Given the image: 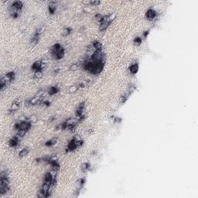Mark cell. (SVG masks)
Wrapping results in <instances>:
<instances>
[{
    "label": "cell",
    "instance_id": "6da1fadb",
    "mask_svg": "<svg viewBox=\"0 0 198 198\" xmlns=\"http://www.w3.org/2000/svg\"><path fill=\"white\" fill-rule=\"evenodd\" d=\"M11 190L10 178L7 169L1 171L0 173V195L4 196Z\"/></svg>",
    "mask_w": 198,
    "mask_h": 198
},
{
    "label": "cell",
    "instance_id": "7a4b0ae2",
    "mask_svg": "<svg viewBox=\"0 0 198 198\" xmlns=\"http://www.w3.org/2000/svg\"><path fill=\"white\" fill-rule=\"evenodd\" d=\"M24 7V4L21 1H14L11 3L9 7V12L11 18L18 19L20 16L22 10Z\"/></svg>",
    "mask_w": 198,
    "mask_h": 198
},
{
    "label": "cell",
    "instance_id": "3957f363",
    "mask_svg": "<svg viewBox=\"0 0 198 198\" xmlns=\"http://www.w3.org/2000/svg\"><path fill=\"white\" fill-rule=\"evenodd\" d=\"M84 143H85V141L82 139L81 138H80L78 135L74 136L67 143L66 148H65V153H70L74 152L79 147H81L82 145H84Z\"/></svg>",
    "mask_w": 198,
    "mask_h": 198
},
{
    "label": "cell",
    "instance_id": "277c9868",
    "mask_svg": "<svg viewBox=\"0 0 198 198\" xmlns=\"http://www.w3.org/2000/svg\"><path fill=\"white\" fill-rule=\"evenodd\" d=\"M115 14H108V15H103V17L101 19L98 23H99V31L103 33L105 32L111 24L112 23V22L114 21V19H115Z\"/></svg>",
    "mask_w": 198,
    "mask_h": 198
},
{
    "label": "cell",
    "instance_id": "5b68a950",
    "mask_svg": "<svg viewBox=\"0 0 198 198\" xmlns=\"http://www.w3.org/2000/svg\"><path fill=\"white\" fill-rule=\"evenodd\" d=\"M32 125H33V122H32L30 119H23V120H19L14 125V129L16 131L18 130H25L27 132H29L31 129Z\"/></svg>",
    "mask_w": 198,
    "mask_h": 198
},
{
    "label": "cell",
    "instance_id": "8992f818",
    "mask_svg": "<svg viewBox=\"0 0 198 198\" xmlns=\"http://www.w3.org/2000/svg\"><path fill=\"white\" fill-rule=\"evenodd\" d=\"M44 29H45V27H38L36 30H35L34 33L33 34V36L30 38V40H29V43L30 45L33 46V47H35L37 46L39 42H40V37H41V35L43 34V33L44 32Z\"/></svg>",
    "mask_w": 198,
    "mask_h": 198
},
{
    "label": "cell",
    "instance_id": "52a82bcc",
    "mask_svg": "<svg viewBox=\"0 0 198 198\" xmlns=\"http://www.w3.org/2000/svg\"><path fill=\"white\" fill-rule=\"evenodd\" d=\"M159 16V14L158 12L152 7L149 8L145 12V17L149 21H155L156 19H158Z\"/></svg>",
    "mask_w": 198,
    "mask_h": 198
},
{
    "label": "cell",
    "instance_id": "ba28073f",
    "mask_svg": "<svg viewBox=\"0 0 198 198\" xmlns=\"http://www.w3.org/2000/svg\"><path fill=\"white\" fill-rule=\"evenodd\" d=\"M44 67H45L44 61H37L33 62V63L32 64L31 70L33 71V73L37 71H43V70Z\"/></svg>",
    "mask_w": 198,
    "mask_h": 198
},
{
    "label": "cell",
    "instance_id": "9c48e42d",
    "mask_svg": "<svg viewBox=\"0 0 198 198\" xmlns=\"http://www.w3.org/2000/svg\"><path fill=\"white\" fill-rule=\"evenodd\" d=\"M20 106H21L20 101L19 100V99L15 100L13 102V104H12V105H11V107L9 108V109L8 113L9 114V115H13V114H14L15 112H16V111H18L19 109V108H20Z\"/></svg>",
    "mask_w": 198,
    "mask_h": 198
},
{
    "label": "cell",
    "instance_id": "30bf717a",
    "mask_svg": "<svg viewBox=\"0 0 198 198\" xmlns=\"http://www.w3.org/2000/svg\"><path fill=\"white\" fill-rule=\"evenodd\" d=\"M85 101H82L78 105L75 111V118H79L83 115H85Z\"/></svg>",
    "mask_w": 198,
    "mask_h": 198
},
{
    "label": "cell",
    "instance_id": "8fae6325",
    "mask_svg": "<svg viewBox=\"0 0 198 198\" xmlns=\"http://www.w3.org/2000/svg\"><path fill=\"white\" fill-rule=\"evenodd\" d=\"M20 140H21V139L16 135L15 136L12 137L9 139V145L10 146L11 148H17L19 145V144H20Z\"/></svg>",
    "mask_w": 198,
    "mask_h": 198
},
{
    "label": "cell",
    "instance_id": "7c38bea8",
    "mask_svg": "<svg viewBox=\"0 0 198 198\" xmlns=\"http://www.w3.org/2000/svg\"><path fill=\"white\" fill-rule=\"evenodd\" d=\"M48 13L50 15H54L57 9V2L56 1H50L48 4Z\"/></svg>",
    "mask_w": 198,
    "mask_h": 198
},
{
    "label": "cell",
    "instance_id": "4fadbf2b",
    "mask_svg": "<svg viewBox=\"0 0 198 198\" xmlns=\"http://www.w3.org/2000/svg\"><path fill=\"white\" fill-rule=\"evenodd\" d=\"M3 77H4V78L5 79V81L8 82V84L9 85V84L13 83V82L16 80V74L15 72L13 71H11L7 72V73H6V74H5Z\"/></svg>",
    "mask_w": 198,
    "mask_h": 198
},
{
    "label": "cell",
    "instance_id": "5bb4252c",
    "mask_svg": "<svg viewBox=\"0 0 198 198\" xmlns=\"http://www.w3.org/2000/svg\"><path fill=\"white\" fill-rule=\"evenodd\" d=\"M139 63L138 61H135L132 63H131V65L129 67V71L131 74H133L135 75L139 72Z\"/></svg>",
    "mask_w": 198,
    "mask_h": 198
},
{
    "label": "cell",
    "instance_id": "9a60e30c",
    "mask_svg": "<svg viewBox=\"0 0 198 198\" xmlns=\"http://www.w3.org/2000/svg\"><path fill=\"white\" fill-rule=\"evenodd\" d=\"M62 47H63V46L61 45V43H57L55 44H53L50 49V53L51 57H53V56L55 55L56 53H57Z\"/></svg>",
    "mask_w": 198,
    "mask_h": 198
},
{
    "label": "cell",
    "instance_id": "2e32d148",
    "mask_svg": "<svg viewBox=\"0 0 198 198\" xmlns=\"http://www.w3.org/2000/svg\"><path fill=\"white\" fill-rule=\"evenodd\" d=\"M59 92H60V87H59L58 85L50 86L47 89V93L49 95H50V96L57 95V94H58Z\"/></svg>",
    "mask_w": 198,
    "mask_h": 198
},
{
    "label": "cell",
    "instance_id": "e0dca14e",
    "mask_svg": "<svg viewBox=\"0 0 198 198\" xmlns=\"http://www.w3.org/2000/svg\"><path fill=\"white\" fill-rule=\"evenodd\" d=\"M92 169V167H91V164L89 163V162H85V163H83L81 166V170L82 173H88L90 172Z\"/></svg>",
    "mask_w": 198,
    "mask_h": 198
},
{
    "label": "cell",
    "instance_id": "ac0fdd59",
    "mask_svg": "<svg viewBox=\"0 0 198 198\" xmlns=\"http://www.w3.org/2000/svg\"><path fill=\"white\" fill-rule=\"evenodd\" d=\"M64 56H65V49L62 47L57 53H56L55 55L53 56L52 58L53 60H55V61H61L64 57Z\"/></svg>",
    "mask_w": 198,
    "mask_h": 198
},
{
    "label": "cell",
    "instance_id": "d6986e66",
    "mask_svg": "<svg viewBox=\"0 0 198 198\" xmlns=\"http://www.w3.org/2000/svg\"><path fill=\"white\" fill-rule=\"evenodd\" d=\"M136 89H137V86H136L135 84H132V83H131V84H129V85H128L126 91H125V92L126 93V94H128L129 96H131L133 93L135 92Z\"/></svg>",
    "mask_w": 198,
    "mask_h": 198
},
{
    "label": "cell",
    "instance_id": "ffe728a7",
    "mask_svg": "<svg viewBox=\"0 0 198 198\" xmlns=\"http://www.w3.org/2000/svg\"><path fill=\"white\" fill-rule=\"evenodd\" d=\"M9 85L8 82L5 81V79L4 78V77H1V79H0V91H3L5 88L7 87V86Z\"/></svg>",
    "mask_w": 198,
    "mask_h": 198
},
{
    "label": "cell",
    "instance_id": "44dd1931",
    "mask_svg": "<svg viewBox=\"0 0 198 198\" xmlns=\"http://www.w3.org/2000/svg\"><path fill=\"white\" fill-rule=\"evenodd\" d=\"M91 45L93 46V47L95 50H101L103 49V46H102V43L98 41V40H95L94 42H92Z\"/></svg>",
    "mask_w": 198,
    "mask_h": 198
},
{
    "label": "cell",
    "instance_id": "7402d4cb",
    "mask_svg": "<svg viewBox=\"0 0 198 198\" xmlns=\"http://www.w3.org/2000/svg\"><path fill=\"white\" fill-rule=\"evenodd\" d=\"M29 153V149L28 147H25V148L22 149L20 152L19 153V158H23V157H26V156Z\"/></svg>",
    "mask_w": 198,
    "mask_h": 198
},
{
    "label": "cell",
    "instance_id": "603a6c76",
    "mask_svg": "<svg viewBox=\"0 0 198 198\" xmlns=\"http://www.w3.org/2000/svg\"><path fill=\"white\" fill-rule=\"evenodd\" d=\"M57 143V138H52L46 142L45 145L47 147H52L54 145H56Z\"/></svg>",
    "mask_w": 198,
    "mask_h": 198
},
{
    "label": "cell",
    "instance_id": "cb8c5ba5",
    "mask_svg": "<svg viewBox=\"0 0 198 198\" xmlns=\"http://www.w3.org/2000/svg\"><path fill=\"white\" fill-rule=\"evenodd\" d=\"M72 32H73V29H72L71 27H65V28L63 29L61 35L64 37H68L69 35H71V33Z\"/></svg>",
    "mask_w": 198,
    "mask_h": 198
},
{
    "label": "cell",
    "instance_id": "d4e9b609",
    "mask_svg": "<svg viewBox=\"0 0 198 198\" xmlns=\"http://www.w3.org/2000/svg\"><path fill=\"white\" fill-rule=\"evenodd\" d=\"M143 38L141 37H135L133 40V44L136 47H139V46L142 45L143 43Z\"/></svg>",
    "mask_w": 198,
    "mask_h": 198
},
{
    "label": "cell",
    "instance_id": "484cf974",
    "mask_svg": "<svg viewBox=\"0 0 198 198\" xmlns=\"http://www.w3.org/2000/svg\"><path fill=\"white\" fill-rule=\"evenodd\" d=\"M27 132H28L25 131V130H18V131H16V135H17L18 137L20 138V139H23V138L26 136Z\"/></svg>",
    "mask_w": 198,
    "mask_h": 198
},
{
    "label": "cell",
    "instance_id": "4316f807",
    "mask_svg": "<svg viewBox=\"0 0 198 198\" xmlns=\"http://www.w3.org/2000/svg\"><path fill=\"white\" fill-rule=\"evenodd\" d=\"M43 76V71H37L33 73V79L39 80Z\"/></svg>",
    "mask_w": 198,
    "mask_h": 198
},
{
    "label": "cell",
    "instance_id": "83f0119b",
    "mask_svg": "<svg viewBox=\"0 0 198 198\" xmlns=\"http://www.w3.org/2000/svg\"><path fill=\"white\" fill-rule=\"evenodd\" d=\"M81 67H80L79 63H73L71 66L69 67V71H77V69H79Z\"/></svg>",
    "mask_w": 198,
    "mask_h": 198
},
{
    "label": "cell",
    "instance_id": "f1b7e54d",
    "mask_svg": "<svg viewBox=\"0 0 198 198\" xmlns=\"http://www.w3.org/2000/svg\"><path fill=\"white\" fill-rule=\"evenodd\" d=\"M111 119L113 120L114 123H118V124L121 123L122 121V118H120V117H117V116H111Z\"/></svg>",
    "mask_w": 198,
    "mask_h": 198
},
{
    "label": "cell",
    "instance_id": "f546056e",
    "mask_svg": "<svg viewBox=\"0 0 198 198\" xmlns=\"http://www.w3.org/2000/svg\"><path fill=\"white\" fill-rule=\"evenodd\" d=\"M149 33H150V30H149V29H147V30H145V31L143 32V36H142L143 40H145V39H147V37H148L149 35Z\"/></svg>",
    "mask_w": 198,
    "mask_h": 198
},
{
    "label": "cell",
    "instance_id": "4dcf8cb0",
    "mask_svg": "<svg viewBox=\"0 0 198 198\" xmlns=\"http://www.w3.org/2000/svg\"><path fill=\"white\" fill-rule=\"evenodd\" d=\"M101 1H95V0H93V1H90L89 2V5H91V6H97V5H100Z\"/></svg>",
    "mask_w": 198,
    "mask_h": 198
},
{
    "label": "cell",
    "instance_id": "1f68e13d",
    "mask_svg": "<svg viewBox=\"0 0 198 198\" xmlns=\"http://www.w3.org/2000/svg\"><path fill=\"white\" fill-rule=\"evenodd\" d=\"M102 17H103V15H101V13H97L95 15V19L96 21H98V23L101 20Z\"/></svg>",
    "mask_w": 198,
    "mask_h": 198
},
{
    "label": "cell",
    "instance_id": "d6a6232c",
    "mask_svg": "<svg viewBox=\"0 0 198 198\" xmlns=\"http://www.w3.org/2000/svg\"><path fill=\"white\" fill-rule=\"evenodd\" d=\"M43 106H46V107H50V105H51V102H50V101H47V100H43V101L42 104H41Z\"/></svg>",
    "mask_w": 198,
    "mask_h": 198
},
{
    "label": "cell",
    "instance_id": "836d02e7",
    "mask_svg": "<svg viewBox=\"0 0 198 198\" xmlns=\"http://www.w3.org/2000/svg\"><path fill=\"white\" fill-rule=\"evenodd\" d=\"M56 119H57V118H56V117H50V119H49V122H53V121H55Z\"/></svg>",
    "mask_w": 198,
    "mask_h": 198
}]
</instances>
